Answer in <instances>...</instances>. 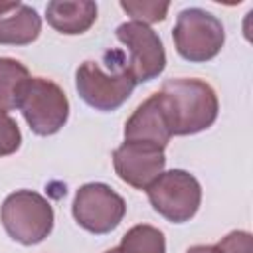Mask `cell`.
I'll return each instance as SVG.
<instances>
[{
    "label": "cell",
    "instance_id": "277c9868",
    "mask_svg": "<svg viewBox=\"0 0 253 253\" xmlns=\"http://www.w3.org/2000/svg\"><path fill=\"white\" fill-rule=\"evenodd\" d=\"M18 109L30 128L40 136L55 134L69 117V101L63 89L45 77H30Z\"/></svg>",
    "mask_w": 253,
    "mask_h": 253
},
{
    "label": "cell",
    "instance_id": "2e32d148",
    "mask_svg": "<svg viewBox=\"0 0 253 253\" xmlns=\"http://www.w3.org/2000/svg\"><path fill=\"white\" fill-rule=\"evenodd\" d=\"M22 134L18 123L4 111H0V156H8L20 148Z\"/></svg>",
    "mask_w": 253,
    "mask_h": 253
},
{
    "label": "cell",
    "instance_id": "6da1fadb",
    "mask_svg": "<svg viewBox=\"0 0 253 253\" xmlns=\"http://www.w3.org/2000/svg\"><path fill=\"white\" fill-rule=\"evenodd\" d=\"M176 136L196 134L211 126L217 119L219 101L210 83L194 77H178L162 83L158 91Z\"/></svg>",
    "mask_w": 253,
    "mask_h": 253
},
{
    "label": "cell",
    "instance_id": "5bb4252c",
    "mask_svg": "<svg viewBox=\"0 0 253 253\" xmlns=\"http://www.w3.org/2000/svg\"><path fill=\"white\" fill-rule=\"evenodd\" d=\"M117 249L119 253H166V241L160 229L142 223L130 227Z\"/></svg>",
    "mask_w": 253,
    "mask_h": 253
},
{
    "label": "cell",
    "instance_id": "ac0fdd59",
    "mask_svg": "<svg viewBox=\"0 0 253 253\" xmlns=\"http://www.w3.org/2000/svg\"><path fill=\"white\" fill-rule=\"evenodd\" d=\"M186 253H221L215 245H194Z\"/></svg>",
    "mask_w": 253,
    "mask_h": 253
},
{
    "label": "cell",
    "instance_id": "9a60e30c",
    "mask_svg": "<svg viewBox=\"0 0 253 253\" xmlns=\"http://www.w3.org/2000/svg\"><path fill=\"white\" fill-rule=\"evenodd\" d=\"M121 8L132 18V22L140 24H154L162 22L166 18V12L170 8V2H132V0H123Z\"/></svg>",
    "mask_w": 253,
    "mask_h": 253
},
{
    "label": "cell",
    "instance_id": "3957f363",
    "mask_svg": "<svg viewBox=\"0 0 253 253\" xmlns=\"http://www.w3.org/2000/svg\"><path fill=\"white\" fill-rule=\"evenodd\" d=\"M0 217L6 233L22 245H36L53 229L51 204L32 190L10 194L2 204Z\"/></svg>",
    "mask_w": 253,
    "mask_h": 253
},
{
    "label": "cell",
    "instance_id": "7a4b0ae2",
    "mask_svg": "<svg viewBox=\"0 0 253 253\" xmlns=\"http://www.w3.org/2000/svg\"><path fill=\"white\" fill-rule=\"evenodd\" d=\"M101 61H83L75 71V87L79 97L97 111L119 109L134 91L136 81L125 65L121 51H111Z\"/></svg>",
    "mask_w": 253,
    "mask_h": 253
},
{
    "label": "cell",
    "instance_id": "ba28073f",
    "mask_svg": "<svg viewBox=\"0 0 253 253\" xmlns=\"http://www.w3.org/2000/svg\"><path fill=\"white\" fill-rule=\"evenodd\" d=\"M117 40L128 49L125 65L136 83H146L162 73L166 53L158 34L152 28L140 22H125L117 28Z\"/></svg>",
    "mask_w": 253,
    "mask_h": 253
},
{
    "label": "cell",
    "instance_id": "5b68a950",
    "mask_svg": "<svg viewBox=\"0 0 253 253\" xmlns=\"http://www.w3.org/2000/svg\"><path fill=\"white\" fill-rule=\"evenodd\" d=\"M225 42L223 24L202 8H188L178 14L174 26V43L188 61L213 59Z\"/></svg>",
    "mask_w": 253,
    "mask_h": 253
},
{
    "label": "cell",
    "instance_id": "e0dca14e",
    "mask_svg": "<svg viewBox=\"0 0 253 253\" xmlns=\"http://www.w3.org/2000/svg\"><path fill=\"white\" fill-rule=\"evenodd\" d=\"M215 247L221 253H253V241L247 231H231Z\"/></svg>",
    "mask_w": 253,
    "mask_h": 253
},
{
    "label": "cell",
    "instance_id": "52a82bcc",
    "mask_svg": "<svg viewBox=\"0 0 253 253\" xmlns=\"http://www.w3.org/2000/svg\"><path fill=\"white\" fill-rule=\"evenodd\" d=\"M125 200L107 184L91 182L77 190L73 200L75 221L91 233H109L125 217Z\"/></svg>",
    "mask_w": 253,
    "mask_h": 253
},
{
    "label": "cell",
    "instance_id": "8992f818",
    "mask_svg": "<svg viewBox=\"0 0 253 253\" xmlns=\"http://www.w3.org/2000/svg\"><path fill=\"white\" fill-rule=\"evenodd\" d=\"M152 208L172 223H184L196 215L202 202L200 182L186 170L162 172L148 188Z\"/></svg>",
    "mask_w": 253,
    "mask_h": 253
},
{
    "label": "cell",
    "instance_id": "d6986e66",
    "mask_svg": "<svg viewBox=\"0 0 253 253\" xmlns=\"http://www.w3.org/2000/svg\"><path fill=\"white\" fill-rule=\"evenodd\" d=\"M105 253H119V249H117V247H113V249H109V251H105Z\"/></svg>",
    "mask_w": 253,
    "mask_h": 253
},
{
    "label": "cell",
    "instance_id": "8fae6325",
    "mask_svg": "<svg viewBox=\"0 0 253 253\" xmlns=\"http://www.w3.org/2000/svg\"><path fill=\"white\" fill-rule=\"evenodd\" d=\"M42 30L38 12L22 2H0V43L26 45L32 43Z\"/></svg>",
    "mask_w": 253,
    "mask_h": 253
},
{
    "label": "cell",
    "instance_id": "9c48e42d",
    "mask_svg": "<svg viewBox=\"0 0 253 253\" xmlns=\"http://www.w3.org/2000/svg\"><path fill=\"white\" fill-rule=\"evenodd\" d=\"M164 150L144 142L125 140L113 152L117 176L136 190H146L164 170Z\"/></svg>",
    "mask_w": 253,
    "mask_h": 253
},
{
    "label": "cell",
    "instance_id": "4fadbf2b",
    "mask_svg": "<svg viewBox=\"0 0 253 253\" xmlns=\"http://www.w3.org/2000/svg\"><path fill=\"white\" fill-rule=\"evenodd\" d=\"M30 73L24 63L12 57H0V111L18 109Z\"/></svg>",
    "mask_w": 253,
    "mask_h": 253
},
{
    "label": "cell",
    "instance_id": "7c38bea8",
    "mask_svg": "<svg viewBox=\"0 0 253 253\" xmlns=\"http://www.w3.org/2000/svg\"><path fill=\"white\" fill-rule=\"evenodd\" d=\"M47 24L67 36L87 32L97 20V4L91 0H53L45 8Z\"/></svg>",
    "mask_w": 253,
    "mask_h": 253
},
{
    "label": "cell",
    "instance_id": "30bf717a",
    "mask_svg": "<svg viewBox=\"0 0 253 253\" xmlns=\"http://www.w3.org/2000/svg\"><path fill=\"white\" fill-rule=\"evenodd\" d=\"M170 138L172 130L164 111L162 97L160 93H154L144 103H140L136 111L130 115V119L125 123V140L144 142L164 150Z\"/></svg>",
    "mask_w": 253,
    "mask_h": 253
}]
</instances>
